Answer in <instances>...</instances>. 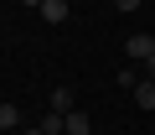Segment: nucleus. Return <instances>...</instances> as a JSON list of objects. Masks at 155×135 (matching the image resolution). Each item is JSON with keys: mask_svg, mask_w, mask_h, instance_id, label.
Segmentation results:
<instances>
[{"mask_svg": "<svg viewBox=\"0 0 155 135\" xmlns=\"http://www.w3.org/2000/svg\"><path fill=\"white\" fill-rule=\"evenodd\" d=\"M114 5H119V11L129 16V11H140V0H114Z\"/></svg>", "mask_w": 155, "mask_h": 135, "instance_id": "6e6552de", "label": "nucleus"}, {"mask_svg": "<svg viewBox=\"0 0 155 135\" xmlns=\"http://www.w3.org/2000/svg\"><path fill=\"white\" fill-rule=\"evenodd\" d=\"M52 109H57V114H67V109H72V88H67V83H62V88H52Z\"/></svg>", "mask_w": 155, "mask_h": 135, "instance_id": "39448f33", "label": "nucleus"}, {"mask_svg": "<svg viewBox=\"0 0 155 135\" xmlns=\"http://www.w3.org/2000/svg\"><path fill=\"white\" fill-rule=\"evenodd\" d=\"M62 130H67V114H57V109H52V114L41 119V135H62Z\"/></svg>", "mask_w": 155, "mask_h": 135, "instance_id": "423d86ee", "label": "nucleus"}, {"mask_svg": "<svg viewBox=\"0 0 155 135\" xmlns=\"http://www.w3.org/2000/svg\"><path fill=\"white\" fill-rule=\"evenodd\" d=\"M124 52H129L134 62H145V57H155V36H150V31H134V36L124 42Z\"/></svg>", "mask_w": 155, "mask_h": 135, "instance_id": "f257e3e1", "label": "nucleus"}, {"mask_svg": "<svg viewBox=\"0 0 155 135\" xmlns=\"http://www.w3.org/2000/svg\"><path fill=\"white\" fill-rule=\"evenodd\" d=\"M145 78H155V57H145Z\"/></svg>", "mask_w": 155, "mask_h": 135, "instance_id": "1a4fd4ad", "label": "nucleus"}, {"mask_svg": "<svg viewBox=\"0 0 155 135\" xmlns=\"http://www.w3.org/2000/svg\"><path fill=\"white\" fill-rule=\"evenodd\" d=\"M67 135H93V119L83 109H67Z\"/></svg>", "mask_w": 155, "mask_h": 135, "instance_id": "f03ea898", "label": "nucleus"}, {"mask_svg": "<svg viewBox=\"0 0 155 135\" xmlns=\"http://www.w3.org/2000/svg\"><path fill=\"white\" fill-rule=\"evenodd\" d=\"M21 125V109L16 104H0V130H16Z\"/></svg>", "mask_w": 155, "mask_h": 135, "instance_id": "0eeeda50", "label": "nucleus"}, {"mask_svg": "<svg viewBox=\"0 0 155 135\" xmlns=\"http://www.w3.org/2000/svg\"><path fill=\"white\" fill-rule=\"evenodd\" d=\"M21 135H41V125H36V130H21Z\"/></svg>", "mask_w": 155, "mask_h": 135, "instance_id": "9b49d317", "label": "nucleus"}, {"mask_svg": "<svg viewBox=\"0 0 155 135\" xmlns=\"http://www.w3.org/2000/svg\"><path fill=\"white\" fill-rule=\"evenodd\" d=\"M41 16H47L52 26H62V21H67V0H41Z\"/></svg>", "mask_w": 155, "mask_h": 135, "instance_id": "7ed1b4c3", "label": "nucleus"}, {"mask_svg": "<svg viewBox=\"0 0 155 135\" xmlns=\"http://www.w3.org/2000/svg\"><path fill=\"white\" fill-rule=\"evenodd\" d=\"M134 104H140V109H155V78L134 83Z\"/></svg>", "mask_w": 155, "mask_h": 135, "instance_id": "20e7f679", "label": "nucleus"}, {"mask_svg": "<svg viewBox=\"0 0 155 135\" xmlns=\"http://www.w3.org/2000/svg\"><path fill=\"white\" fill-rule=\"evenodd\" d=\"M21 5H36V11H41V0H21Z\"/></svg>", "mask_w": 155, "mask_h": 135, "instance_id": "9d476101", "label": "nucleus"}]
</instances>
